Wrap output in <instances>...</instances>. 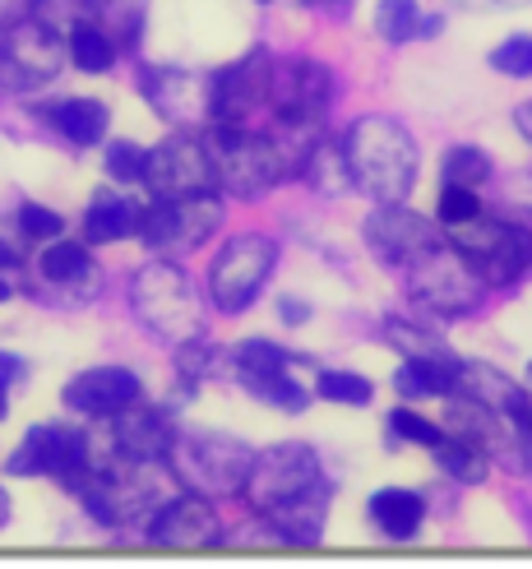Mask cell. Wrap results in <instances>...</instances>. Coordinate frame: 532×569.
Wrapping results in <instances>:
<instances>
[{"label":"cell","mask_w":532,"mask_h":569,"mask_svg":"<svg viewBox=\"0 0 532 569\" xmlns=\"http://www.w3.org/2000/svg\"><path fill=\"white\" fill-rule=\"evenodd\" d=\"M343 144V158H348V172H352V186L361 194H371L375 204H403L416 186V139L408 134L403 121L394 117H357L348 126V134L339 139Z\"/></svg>","instance_id":"6da1fadb"},{"label":"cell","mask_w":532,"mask_h":569,"mask_svg":"<svg viewBox=\"0 0 532 569\" xmlns=\"http://www.w3.org/2000/svg\"><path fill=\"white\" fill-rule=\"evenodd\" d=\"M130 301H134V316L144 320V329L177 348L190 343V338H200V329H204V301L194 292L190 273L167 260L134 273Z\"/></svg>","instance_id":"7a4b0ae2"},{"label":"cell","mask_w":532,"mask_h":569,"mask_svg":"<svg viewBox=\"0 0 532 569\" xmlns=\"http://www.w3.org/2000/svg\"><path fill=\"white\" fill-rule=\"evenodd\" d=\"M167 459L177 468V481H185L190 491H200L209 500H228V496L245 491L255 449L222 436V431H190V436H177Z\"/></svg>","instance_id":"3957f363"},{"label":"cell","mask_w":532,"mask_h":569,"mask_svg":"<svg viewBox=\"0 0 532 569\" xmlns=\"http://www.w3.org/2000/svg\"><path fill=\"white\" fill-rule=\"evenodd\" d=\"M204 144H209L218 181L228 186L232 194H241V199H255V194H264L269 186H278L288 177V167H283V158H278L273 139L264 130H255V126H222V121H213V130L204 134Z\"/></svg>","instance_id":"277c9868"},{"label":"cell","mask_w":532,"mask_h":569,"mask_svg":"<svg viewBox=\"0 0 532 569\" xmlns=\"http://www.w3.org/2000/svg\"><path fill=\"white\" fill-rule=\"evenodd\" d=\"M408 292H412L416 306H426L431 316L463 320L482 306L486 282L478 278V269H472L454 246L440 241L431 254H422V260L408 269Z\"/></svg>","instance_id":"5b68a950"},{"label":"cell","mask_w":532,"mask_h":569,"mask_svg":"<svg viewBox=\"0 0 532 569\" xmlns=\"http://www.w3.org/2000/svg\"><path fill=\"white\" fill-rule=\"evenodd\" d=\"M454 250L478 269L486 288H510L532 264V232L519 222H500V218L482 213V218L454 227Z\"/></svg>","instance_id":"8992f818"},{"label":"cell","mask_w":532,"mask_h":569,"mask_svg":"<svg viewBox=\"0 0 532 569\" xmlns=\"http://www.w3.org/2000/svg\"><path fill=\"white\" fill-rule=\"evenodd\" d=\"M278 264V246L264 232H241L213 254L209 264V297L222 316H241V310L264 292V282Z\"/></svg>","instance_id":"52a82bcc"},{"label":"cell","mask_w":532,"mask_h":569,"mask_svg":"<svg viewBox=\"0 0 532 569\" xmlns=\"http://www.w3.org/2000/svg\"><path fill=\"white\" fill-rule=\"evenodd\" d=\"M14 477H56L66 487H83L93 472V445L74 426H33L23 445L10 453Z\"/></svg>","instance_id":"ba28073f"},{"label":"cell","mask_w":532,"mask_h":569,"mask_svg":"<svg viewBox=\"0 0 532 569\" xmlns=\"http://www.w3.org/2000/svg\"><path fill=\"white\" fill-rule=\"evenodd\" d=\"M315 481H324L320 472V453L301 440H288V445H273V449H260L255 463H250V477H245V500L255 505V515L264 509L283 505L301 491H311Z\"/></svg>","instance_id":"9c48e42d"},{"label":"cell","mask_w":532,"mask_h":569,"mask_svg":"<svg viewBox=\"0 0 532 569\" xmlns=\"http://www.w3.org/2000/svg\"><path fill=\"white\" fill-rule=\"evenodd\" d=\"M222 222L218 194H185V199H153L139 209V241L149 250H190L204 246Z\"/></svg>","instance_id":"30bf717a"},{"label":"cell","mask_w":532,"mask_h":569,"mask_svg":"<svg viewBox=\"0 0 532 569\" xmlns=\"http://www.w3.org/2000/svg\"><path fill=\"white\" fill-rule=\"evenodd\" d=\"M144 181H149L153 199H185V194H209V190L218 186V172H213L209 144H204L200 134H190V130L167 134L158 149H149Z\"/></svg>","instance_id":"8fae6325"},{"label":"cell","mask_w":532,"mask_h":569,"mask_svg":"<svg viewBox=\"0 0 532 569\" xmlns=\"http://www.w3.org/2000/svg\"><path fill=\"white\" fill-rule=\"evenodd\" d=\"M269 93H273V56L250 51L237 66H228L222 74L209 79V121L250 126L269 111Z\"/></svg>","instance_id":"7c38bea8"},{"label":"cell","mask_w":532,"mask_h":569,"mask_svg":"<svg viewBox=\"0 0 532 569\" xmlns=\"http://www.w3.org/2000/svg\"><path fill=\"white\" fill-rule=\"evenodd\" d=\"M61 38L47 23L23 19L10 33H0V89L10 93H33L42 83L61 74Z\"/></svg>","instance_id":"4fadbf2b"},{"label":"cell","mask_w":532,"mask_h":569,"mask_svg":"<svg viewBox=\"0 0 532 569\" xmlns=\"http://www.w3.org/2000/svg\"><path fill=\"white\" fill-rule=\"evenodd\" d=\"M361 237H367V246H371V254L380 264L403 269V273L422 260V254H431L440 246L435 227L426 218H416L412 209H403V204H380L367 222H361Z\"/></svg>","instance_id":"5bb4252c"},{"label":"cell","mask_w":532,"mask_h":569,"mask_svg":"<svg viewBox=\"0 0 532 569\" xmlns=\"http://www.w3.org/2000/svg\"><path fill=\"white\" fill-rule=\"evenodd\" d=\"M149 537H153V547H167V551H204L222 537V523L209 496L190 491V496H172L158 509L149 519Z\"/></svg>","instance_id":"9a60e30c"},{"label":"cell","mask_w":532,"mask_h":569,"mask_svg":"<svg viewBox=\"0 0 532 569\" xmlns=\"http://www.w3.org/2000/svg\"><path fill=\"white\" fill-rule=\"evenodd\" d=\"M139 398H144V385L126 366H93V371H83L66 385V403L83 417H117L134 408Z\"/></svg>","instance_id":"2e32d148"},{"label":"cell","mask_w":532,"mask_h":569,"mask_svg":"<svg viewBox=\"0 0 532 569\" xmlns=\"http://www.w3.org/2000/svg\"><path fill=\"white\" fill-rule=\"evenodd\" d=\"M177 445V431L158 408H126L111 421V449L117 459H134V463H162Z\"/></svg>","instance_id":"e0dca14e"},{"label":"cell","mask_w":532,"mask_h":569,"mask_svg":"<svg viewBox=\"0 0 532 569\" xmlns=\"http://www.w3.org/2000/svg\"><path fill=\"white\" fill-rule=\"evenodd\" d=\"M144 89H149V102L158 117H167L181 130L209 117V79L190 74V70H158L144 79Z\"/></svg>","instance_id":"ac0fdd59"},{"label":"cell","mask_w":532,"mask_h":569,"mask_svg":"<svg viewBox=\"0 0 532 569\" xmlns=\"http://www.w3.org/2000/svg\"><path fill=\"white\" fill-rule=\"evenodd\" d=\"M283 542L292 547H315L320 542V532H324V519H329V481H315L311 491H301L283 505H273L260 515Z\"/></svg>","instance_id":"d6986e66"},{"label":"cell","mask_w":532,"mask_h":569,"mask_svg":"<svg viewBox=\"0 0 532 569\" xmlns=\"http://www.w3.org/2000/svg\"><path fill=\"white\" fill-rule=\"evenodd\" d=\"M454 393L478 398V403L491 408V412H505V417L532 421L528 393H523L505 371H491V366H482V361H463V366H459V385H454Z\"/></svg>","instance_id":"ffe728a7"},{"label":"cell","mask_w":532,"mask_h":569,"mask_svg":"<svg viewBox=\"0 0 532 569\" xmlns=\"http://www.w3.org/2000/svg\"><path fill=\"white\" fill-rule=\"evenodd\" d=\"M463 357H408L394 371V389L408 403H426V398H450L459 385Z\"/></svg>","instance_id":"44dd1931"},{"label":"cell","mask_w":532,"mask_h":569,"mask_svg":"<svg viewBox=\"0 0 532 569\" xmlns=\"http://www.w3.org/2000/svg\"><path fill=\"white\" fill-rule=\"evenodd\" d=\"M367 515L389 542H408V537H416L422 523H426V500H422V491L384 487V491H375L367 500Z\"/></svg>","instance_id":"7402d4cb"},{"label":"cell","mask_w":532,"mask_h":569,"mask_svg":"<svg viewBox=\"0 0 532 569\" xmlns=\"http://www.w3.org/2000/svg\"><path fill=\"white\" fill-rule=\"evenodd\" d=\"M47 121L61 130L74 149H93V144H102V139H107L111 111H107V102H98V98H66V102H56V107L47 111Z\"/></svg>","instance_id":"603a6c76"},{"label":"cell","mask_w":532,"mask_h":569,"mask_svg":"<svg viewBox=\"0 0 532 569\" xmlns=\"http://www.w3.org/2000/svg\"><path fill=\"white\" fill-rule=\"evenodd\" d=\"M139 232V204H130V199L121 194H93L89 213H83V241L89 246H107V241H121V237H134Z\"/></svg>","instance_id":"cb8c5ba5"},{"label":"cell","mask_w":532,"mask_h":569,"mask_svg":"<svg viewBox=\"0 0 532 569\" xmlns=\"http://www.w3.org/2000/svg\"><path fill=\"white\" fill-rule=\"evenodd\" d=\"M66 56L83 70V74H107L117 66V42L107 38V28L93 23V19H79L70 28V42H66Z\"/></svg>","instance_id":"d4e9b609"},{"label":"cell","mask_w":532,"mask_h":569,"mask_svg":"<svg viewBox=\"0 0 532 569\" xmlns=\"http://www.w3.org/2000/svg\"><path fill=\"white\" fill-rule=\"evenodd\" d=\"M297 177H305L320 194H343L348 186H352V172H348V158H343V144H333V139H315V149L305 153V162H301V172Z\"/></svg>","instance_id":"484cf974"},{"label":"cell","mask_w":532,"mask_h":569,"mask_svg":"<svg viewBox=\"0 0 532 569\" xmlns=\"http://www.w3.org/2000/svg\"><path fill=\"white\" fill-rule=\"evenodd\" d=\"M431 453H435V468H440L444 477L468 481V487H478V481L486 477V468H491L486 453H482L478 445H472V440L454 436V431H444V440H440Z\"/></svg>","instance_id":"4316f807"},{"label":"cell","mask_w":532,"mask_h":569,"mask_svg":"<svg viewBox=\"0 0 532 569\" xmlns=\"http://www.w3.org/2000/svg\"><path fill=\"white\" fill-rule=\"evenodd\" d=\"M38 269H42V278H47V282H56V288H66V282H83V278H93L89 246H83V241H61V237H56V241L42 250Z\"/></svg>","instance_id":"83f0119b"},{"label":"cell","mask_w":532,"mask_h":569,"mask_svg":"<svg viewBox=\"0 0 532 569\" xmlns=\"http://www.w3.org/2000/svg\"><path fill=\"white\" fill-rule=\"evenodd\" d=\"M241 385L255 393L260 403H269L278 412H301L305 403H311V393L292 380V371H250V376H241Z\"/></svg>","instance_id":"f1b7e54d"},{"label":"cell","mask_w":532,"mask_h":569,"mask_svg":"<svg viewBox=\"0 0 532 569\" xmlns=\"http://www.w3.org/2000/svg\"><path fill=\"white\" fill-rule=\"evenodd\" d=\"M301 357L288 352L283 343H273V338H241L232 348V366L237 376H250V371H292Z\"/></svg>","instance_id":"f546056e"},{"label":"cell","mask_w":532,"mask_h":569,"mask_svg":"<svg viewBox=\"0 0 532 569\" xmlns=\"http://www.w3.org/2000/svg\"><path fill=\"white\" fill-rule=\"evenodd\" d=\"M440 172H444V186H472V190H478V186L491 181L495 162H491V153L478 149V144H454L450 153H444Z\"/></svg>","instance_id":"4dcf8cb0"},{"label":"cell","mask_w":532,"mask_h":569,"mask_svg":"<svg viewBox=\"0 0 532 569\" xmlns=\"http://www.w3.org/2000/svg\"><path fill=\"white\" fill-rule=\"evenodd\" d=\"M422 6L416 0H380L375 6V33L384 38V42H408V38H416L422 33Z\"/></svg>","instance_id":"1f68e13d"},{"label":"cell","mask_w":532,"mask_h":569,"mask_svg":"<svg viewBox=\"0 0 532 569\" xmlns=\"http://www.w3.org/2000/svg\"><path fill=\"white\" fill-rule=\"evenodd\" d=\"M384 338H389V343H394L403 357H459V352L444 348V338H440V333L422 329L416 320H399V316H394V320L384 325Z\"/></svg>","instance_id":"d6a6232c"},{"label":"cell","mask_w":532,"mask_h":569,"mask_svg":"<svg viewBox=\"0 0 532 569\" xmlns=\"http://www.w3.org/2000/svg\"><path fill=\"white\" fill-rule=\"evenodd\" d=\"M315 393L324 398V403H343V408H367L375 398V385L367 376L357 371H320L315 380Z\"/></svg>","instance_id":"836d02e7"},{"label":"cell","mask_w":532,"mask_h":569,"mask_svg":"<svg viewBox=\"0 0 532 569\" xmlns=\"http://www.w3.org/2000/svg\"><path fill=\"white\" fill-rule=\"evenodd\" d=\"M491 70L505 79H532V33H514L500 47H491Z\"/></svg>","instance_id":"e575fe53"},{"label":"cell","mask_w":532,"mask_h":569,"mask_svg":"<svg viewBox=\"0 0 532 569\" xmlns=\"http://www.w3.org/2000/svg\"><path fill=\"white\" fill-rule=\"evenodd\" d=\"M389 431H394V440L422 445V449H435L444 440L440 426L431 417H422V412H412V408H394V412H389Z\"/></svg>","instance_id":"d590c367"},{"label":"cell","mask_w":532,"mask_h":569,"mask_svg":"<svg viewBox=\"0 0 532 569\" xmlns=\"http://www.w3.org/2000/svg\"><path fill=\"white\" fill-rule=\"evenodd\" d=\"M435 213H440V222L454 232V227H463V222H472V218H482V194L472 190V186H444Z\"/></svg>","instance_id":"8d00e7d4"},{"label":"cell","mask_w":532,"mask_h":569,"mask_svg":"<svg viewBox=\"0 0 532 569\" xmlns=\"http://www.w3.org/2000/svg\"><path fill=\"white\" fill-rule=\"evenodd\" d=\"M144 167H149V149L130 144V139H117V144H107V177H111V181L134 186V181H144Z\"/></svg>","instance_id":"74e56055"},{"label":"cell","mask_w":532,"mask_h":569,"mask_svg":"<svg viewBox=\"0 0 532 569\" xmlns=\"http://www.w3.org/2000/svg\"><path fill=\"white\" fill-rule=\"evenodd\" d=\"M66 232V218L47 204H19V237L23 241H56Z\"/></svg>","instance_id":"f35d334b"},{"label":"cell","mask_w":532,"mask_h":569,"mask_svg":"<svg viewBox=\"0 0 532 569\" xmlns=\"http://www.w3.org/2000/svg\"><path fill=\"white\" fill-rule=\"evenodd\" d=\"M33 10H38V0H0V33H10L14 23L33 19Z\"/></svg>","instance_id":"ab89813d"},{"label":"cell","mask_w":532,"mask_h":569,"mask_svg":"<svg viewBox=\"0 0 532 569\" xmlns=\"http://www.w3.org/2000/svg\"><path fill=\"white\" fill-rule=\"evenodd\" d=\"M278 316H283V325H305V320H311V306L297 301V297H283V301H278Z\"/></svg>","instance_id":"60d3db41"},{"label":"cell","mask_w":532,"mask_h":569,"mask_svg":"<svg viewBox=\"0 0 532 569\" xmlns=\"http://www.w3.org/2000/svg\"><path fill=\"white\" fill-rule=\"evenodd\" d=\"M19 376H23V361L10 357V352H0V385H14Z\"/></svg>","instance_id":"b9f144b4"},{"label":"cell","mask_w":532,"mask_h":569,"mask_svg":"<svg viewBox=\"0 0 532 569\" xmlns=\"http://www.w3.org/2000/svg\"><path fill=\"white\" fill-rule=\"evenodd\" d=\"M514 126H519V134H523L528 144H532V102H523V107L514 111Z\"/></svg>","instance_id":"7bdbcfd3"},{"label":"cell","mask_w":532,"mask_h":569,"mask_svg":"<svg viewBox=\"0 0 532 569\" xmlns=\"http://www.w3.org/2000/svg\"><path fill=\"white\" fill-rule=\"evenodd\" d=\"M10 523V496H6V487H0V528Z\"/></svg>","instance_id":"ee69618b"},{"label":"cell","mask_w":532,"mask_h":569,"mask_svg":"<svg viewBox=\"0 0 532 569\" xmlns=\"http://www.w3.org/2000/svg\"><path fill=\"white\" fill-rule=\"evenodd\" d=\"M10 412V385H0V417Z\"/></svg>","instance_id":"f6af8a7d"},{"label":"cell","mask_w":532,"mask_h":569,"mask_svg":"<svg viewBox=\"0 0 532 569\" xmlns=\"http://www.w3.org/2000/svg\"><path fill=\"white\" fill-rule=\"evenodd\" d=\"M0 301H10V282L6 278H0Z\"/></svg>","instance_id":"bcb514c9"},{"label":"cell","mask_w":532,"mask_h":569,"mask_svg":"<svg viewBox=\"0 0 532 569\" xmlns=\"http://www.w3.org/2000/svg\"><path fill=\"white\" fill-rule=\"evenodd\" d=\"M528 380H532V361H528Z\"/></svg>","instance_id":"7dc6e473"},{"label":"cell","mask_w":532,"mask_h":569,"mask_svg":"<svg viewBox=\"0 0 532 569\" xmlns=\"http://www.w3.org/2000/svg\"><path fill=\"white\" fill-rule=\"evenodd\" d=\"M333 6H348V0H333Z\"/></svg>","instance_id":"c3c4849f"}]
</instances>
